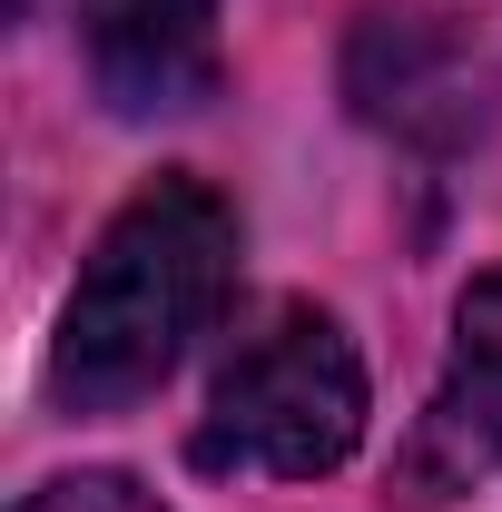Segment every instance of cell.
I'll use <instances>...</instances> for the list:
<instances>
[{
	"instance_id": "cell-1",
	"label": "cell",
	"mask_w": 502,
	"mask_h": 512,
	"mask_svg": "<svg viewBox=\"0 0 502 512\" xmlns=\"http://www.w3.org/2000/svg\"><path fill=\"white\" fill-rule=\"evenodd\" d=\"M237 286V207L197 178H148L79 266L50 345V394L69 414H119L178 375Z\"/></svg>"
},
{
	"instance_id": "cell-2",
	"label": "cell",
	"mask_w": 502,
	"mask_h": 512,
	"mask_svg": "<svg viewBox=\"0 0 502 512\" xmlns=\"http://www.w3.org/2000/svg\"><path fill=\"white\" fill-rule=\"evenodd\" d=\"M365 444V365L345 325L315 306H266L256 335L217 365L207 424L188 434L197 473H266V483H315Z\"/></svg>"
},
{
	"instance_id": "cell-3",
	"label": "cell",
	"mask_w": 502,
	"mask_h": 512,
	"mask_svg": "<svg viewBox=\"0 0 502 512\" xmlns=\"http://www.w3.org/2000/svg\"><path fill=\"white\" fill-rule=\"evenodd\" d=\"M502 473V266L463 286L453 306V355L443 384L414 424V444L394 463V493L404 503H453V493H483Z\"/></svg>"
},
{
	"instance_id": "cell-4",
	"label": "cell",
	"mask_w": 502,
	"mask_h": 512,
	"mask_svg": "<svg viewBox=\"0 0 502 512\" xmlns=\"http://www.w3.org/2000/svg\"><path fill=\"white\" fill-rule=\"evenodd\" d=\"M79 40L119 119H178L217 99V0H79Z\"/></svg>"
},
{
	"instance_id": "cell-5",
	"label": "cell",
	"mask_w": 502,
	"mask_h": 512,
	"mask_svg": "<svg viewBox=\"0 0 502 512\" xmlns=\"http://www.w3.org/2000/svg\"><path fill=\"white\" fill-rule=\"evenodd\" d=\"M355 109L384 119V128H424V109H443L453 138L483 119L463 40H443L424 10H384V20H365V40H355Z\"/></svg>"
},
{
	"instance_id": "cell-6",
	"label": "cell",
	"mask_w": 502,
	"mask_h": 512,
	"mask_svg": "<svg viewBox=\"0 0 502 512\" xmlns=\"http://www.w3.org/2000/svg\"><path fill=\"white\" fill-rule=\"evenodd\" d=\"M20 512H168V503L138 493L128 473H69V483H40Z\"/></svg>"
}]
</instances>
